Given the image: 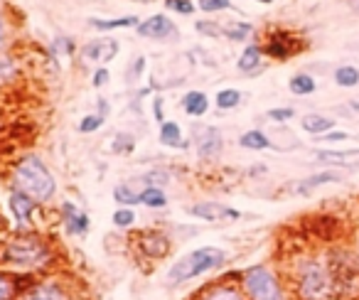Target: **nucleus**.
<instances>
[{
	"label": "nucleus",
	"mask_w": 359,
	"mask_h": 300,
	"mask_svg": "<svg viewBox=\"0 0 359 300\" xmlns=\"http://www.w3.org/2000/svg\"><path fill=\"white\" fill-rule=\"evenodd\" d=\"M300 125H303L305 133H313V135H325L330 130H334V118L323 114H305L300 118Z\"/></svg>",
	"instance_id": "6ab92c4d"
},
{
	"label": "nucleus",
	"mask_w": 359,
	"mask_h": 300,
	"mask_svg": "<svg viewBox=\"0 0 359 300\" xmlns=\"http://www.w3.org/2000/svg\"><path fill=\"white\" fill-rule=\"evenodd\" d=\"M315 161L320 163H332V165L342 168H354L359 163V150H318L315 153Z\"/></svg>",
	"instance_id": "f3484780"
},
{
	"label": "nucleus",
	"mask_w": 359,
	"mask_h": 300,
	"mask_svg": "<svg viewBox=\"0 0 359 300\" xmlns=\"http://www.w3.org/2000/svg\"><path fill=\"white\" fill-rule=\"evenodd\" d=\"M293 280L300 300H327L334 288L327 264L323 259H315V256H305L298 261Z\"/></svg>",
	"instance_id": "20e7f679"
},
{
	"label": "nucleus",
	"mask_w": 359,
	"mask_h": 300,
	"mask_svg": "<svg viewBox=\"0 0 359 300\" xmlns=\"http://www.w3.org/2000/svg\"><path fill=\"white\" fill-rule=\"evenodd\" d=\"M140 205L148 207V210H163L168 205V195H165L163 187H143L140 190Z\"/></svg>",
	"instance_id": "412c9836"
},
{
	"label": "nucleus",
	"mask_w": 359,
	"mask_h": 300,
	"mask_svg": "<svg viewBox=\"0 0 359 300\" xmlns=\"http://www.w3.org/2000/svg\"><path fill=\"white\" fill-rule=\"evenodd\" d=\"M140 180L145 182V187H163L170 182V175L165 170H155V172H148V175H143Z\"/></svg>",
	"instance_id": "473e14b6"
},
{
	"label": "nucleus",
	"mask_w": 359,
	"mask_h": 300,
	"mask_svg": "<svg viewBox=\"0 0 359 300\" xmlns=\"http://www.w3.org/2000/svg\"><path fill=\"white\" fill-rule=\"evenodd\" d=\"M106 81H109V69H104V67H101V69L94 71V79H91V84L99 89V86H104Z\"/></svg>",
	"instance_id": "58836bf2"
},
{
	"label": "nucleus",
	"mask_w": 359,
	"mask_h": 300,
	"mask_svg": "<svg viewBox=\"0 0 359 300\" xmlns=\"http://www.w3.org/2000/svg\"><path fill=\"white\" fill-rule=\"evenodd\" d=\"M57 261H60V254L55 251V246L35 231H18L0 249V268L11 273L47 275Z\"/></svg>",
	"instance_id": "f257e3e1"
},
{
	"label": "nucleus",
	"mask_w": 359,
	"mask_h": 300,
	"mask_svg": "<svg viewBox=\"0 0 359 300\" xmlns=\"http://www.w3.org/2000/svg\"><path fill=\"white\" fill-rule=\"evenodd\" d=\"M222 148H224V140H222V133L217 128L207 125V128L197 130L195 150H197V156H200V158H205V161H210V158H217L222 153Z\"/></svg>",
	"instance_id": "f8f14e48"
},
{
	"label": "nucleus",
	"mask_w": 359,
	"mask_h": 300,
	"mask_svg": "<svg viewBox=\"0 0 359 300\" xmlns=\"http://www.w3.org/2000/svg\"><path fill=\"white\" fill-rule=\"evenodd\" d=\"M236 67H239V71H244V74H256V71H261V67H264V47L249 45L241 52Z\"/></svg>",
	"instance_id": "a211bd4d"
},
{
	"label": "nucleus",
	"mask_w": 359,
	"mask_h": 300,
	"mask_svg": "<svg viewBox=\"0 0 359 300\" xmlns=\"http://www.w3.org/2000/svg\"><path fill=\"white\" fill-rule=\"evenodd\" d=\"M226 259H229V256H226L224 249H217V246H200V249L190 251V254L180 256V259L170 266L165 283H168L170 288L185 285V283H190V280H197L200 275L224 268Z\"/></svg>",
	"instance_id": "f03ea898"
},
{
	"label": "nucleus",
	"mask_w": 359,
	"mask_h": 300,
	"mask_svg": "<svg viewBox=\"0 0 359 300\" xmlns=\"http://www.w3.org/2000/svg\"><path fill=\"white\" fill-rule=\"evenodd\" d=\"M241 288L249 300H288L280 278L266 264H256L241 271Z\"/></svg>",
	"instance_id": "39448f33"
},
{
	"label": "nucleus",
	"mask_w": 359,
	"mask_h": 300,
	"mask_svg": "<svg viewBox=\"0 0 359 300\" xmlns=\"http://www.w3.org/2000/svg\"><path fill=\"white\" fill-rule=\"evenodd\" d=\"M104 118L106 116H101V114L84 116V118L79 121V133H94V130H99L101 125H104Z\"/></svg>",
	"instance_id": "2f4dec72"
},
{
	"label": "nucleus",
	"mask_w": 359,
	"mask_h": 300,
	"mask_svg": "<svg viewBox=\"0 0 359 300\" xmlns=\"http://www.w3.org/2000/svg\"><path fill=\"white\" fill-rule=\"evenodd\" d=\"M121 45L116 40H94L81 50V57L86 62H111L118 55Z\"/></svg>",
	"instance_id": "2eb2a0df"
},
{
	"label": "nucleus",
	"mask_w": 359,
	"mask_h": 300,
	"mask_svg": "<svg viewBox=\"0 0 359 300\" xmlns=\"http://www.w3.org/2000/svg\"><path fill=\"white\" fill-rule=\"evenodd\" d=\"M190 214L202 221H236L241 217V212L231 210V207L222 205V202H197V205L190 207Z\"/></svg>",
	"instance_id": "9d476101"
},
{
	"label": "nucleus",
	"mask_w": 359,
	"mask_h": 300,
	"mask_svg": "<svg viewBox=\"0 0 359 300\" xmlns=\"http://www.w3.org/2000/svg\"><path fill=\"white\" fill-rule=\"evenodd\" d=\"M114 224L118 229H128V226L135 224V212L130 207H121V210L114 212Z\"/></svg>",
	"instance_id": "7c9ffc66"
},
{
	"label": "nucleus",
	"mask_w": 359,
	"mask_h": 300,
	"mask_svg": "<svg viewBox=\"0 0 359 300\" xmlns=\"http://www.w3.org/2000/svg\"><path fill=\"white\" fill-rule=\"evenodd\" d=\"M153 114H155V121H158V123H165L163 99H160V96H155V99H153Z\"/></svg>",
	"instance_id": "ea45409f"
},
{
	"label": "nucleus",
	"mask_w": 359,
	"mask_h": 300,
	"mask_svg": "<svg viewBox=\"0 0 359 300\" xmlns=\"http://www.w3.org/2000/svg\"><path fill=\"white\" fill-rule=\"evenodd\" d=\"M13 185L18 192L32 197L37 205L52 202V197L57 195V180L52 177V172L47 170L45 161L40 156H25L13 170Z\"/></svg>",
	"instance_id": "7ed1b4c3"
},
{
	"label": "nucleus",
	"mask_w": 359,
	"mask_h": 300,
	"mask_svg": "<svg viewBox=\"0 0 359 300\" xmlns=\"http://www.w3.org/2000/svg\"><path fill=\"white\" fill-rule=\"evenodd\" d=\"M138 35L148 37V40H165L170 35H177V30H175V22L168 15H153L138 25Z\"/></svg>",
	"instance_id": "4468645a"
},
{
	"label": "nucleus",
	"mask_w": 359,
	"mask_h": 300,
	"mask_svg": "<svg viewBox=\"0 0 359 300\" xmlns=\"http://www.w3.org/2000/svg\"><path fill=\"white\" fill-rule=\"evenodd\" d=\"M165 6H168V11L180 13V15H192L195 13V6L190 0H165Z\"/></svg>",
	"instance_id": "f704fd0d"
},
{
	"label": "nucleus",
	"mask_w": 359,
	"mask_h": 300,
	"mask_svg": "<svg viewBox=\"0 0 359 300\" xmlns=\"http://www.w3.org/2000/svg\"><path fill=\"white\" fill-rule=\"evenodd\" d=\"M13 71H15V67H13L11 60H0V81L6 79V76H11Z\"/></svg>",
	"instance_id": "a19ab883"
},
{
	"label": "nucleus",
	"mask_w": 359,
	"mask_h": 300,
	"mask_svg": "<svg viewBox=\"0 0 359 300\" xmlns=\"http://www.w3.org/2000/svg\"><path fill=\"white\" fill-rule=\"evenodd\" d=\"M251 32H254V25H249V22H239V20H231V22H226V25L222 27V35H224L226 40H231V42L249 40Z\"/></svg>",
	"instance_id": "4be33fe9"
},
{
	"label": "nucleus",
	"mask_w": 359,
	"mask_h": 300,
	"mask_svg": "<svg viewBox=\"0 0 359 300\" xmlns=\"http://www.w3.org/2000/svg\"><path fill=\"white\" fill-rule=\"evenodd\" d=\"M6 45V25H3V18H0V50Z\"/></svg>",
	"instance_id": "79ce46f5"
},
{
	"label": "nucleus",
	"mask_w": 359,
	"mask_h": 300,
	"mask_svg": "<svg viewBox=\"0 0 359 300\" xmlns=\"http://www.w3.org/2000/svg\"><path fill=\"white\" fill-rule=\"evenodd\" d=\"M114 200L123 207H135L140 205V192H135V187L128 185V182H121V185L114 187Z\"/></svg>",
	"instance_id": "cd10ccee"
},
{
	"label": "nucleus",
	"mask_w": 359,
	"mask_h": 300,
	"mask_svg": "<svg viewBox=\"0 0 359 300\" xmlns=\"http://www.w3.org/2000/svg\"><path fill=\"white\" fill-rule=\"evenodd\" d=\"M62 226L69 236H84L89 231V217L74 205V202H62L60 207Z\"/></svg>",
	"instance_id": "9b49d317"
},
{
	"label": "nucleus",
	"mask_w": 359,
	"mask_h": 300,
	"mask_svg": "<svg viewBox=\"0 0 359 300\" xmlns=\"http://www.w3.org/2000/svg\"><path fill=\"white\" fill-rule=\"evenodd\" d=\"M89 25L96 27V30H118V27H138L140 22L135 15H126V18H118V20H101V18H91Z\"/></svg>",
	"instance_id": "393cba45"
},
{
	"label": "nucleus",
	"mask_w": 359,
	"mask_h": 300,
	"mask_svg": "<svg viewBox=\"0 0 359 300\" xmlns=\"http://www.w3.org/2000/svg\"><path fill=\"white\" fill-rule=\"evenodd\" d=\"M195 30L202 32V35H207V37H219L222 35V25H217V22H207V20H197Z\"/></svg>",
	"instance_id": "c9c22d12"
},
{
	"label": "nucleus",
	"mask_w": 359,
	"mask_h": 300,
	"mask_svg": "<svg viewBox=\"0 0 359 300\" xmlns=\"http://www.w3.org/2000/svg\"><path fill=\"white\" fill-rule=\"evenodd\" d=\"M0 300H18V290L13 283V273L0 268Z\"/></svg>",
	"instance_id": "c756f323"
},
{
	"label": "nucleus",
	"mask_w": 359,
	"mask_h": 300,
	"mask_svg": "<svg viewBox=\"0 0 359 300\" xmlns=\"http://www.w3.org/2000/svg\"><path fill=\"white\" fill-rule=\"evenodd\" d=\"M349 133H344V130H330V133L320 135L318 140H323V143H342V140H347Z\"/></svg>",
	"instance_id": "4c0bfd02"
},
{
	"label": "nucleus",
	"mask_w": 359,
	"mask_h": 300,
	"mask_svg": "<svg viewBox=\"0 0 359 300\" xmlns=\"http://www.w3.org/2000/svg\"><path fill=\"white\" fill-rule=\"evenodd\" d=\"M192 300H249V298H246L241 283H231L229 278H222L217 283L202 288Z\"/></svg>",
	"instance_id": "1a4fd4ad"
},
{
	"label": "nucleus",
	"mask_w": 359,
	"mask_h": 300,
	"mask_svg": "<svg viewBox=\"0 0 359 300\" xmlns=\"http://www.w3.org/2000/svg\"><path fill=\"white\" fill-rule=\"evenodd\" d=\"M239 145L246 150H266V148H271V138L264 130H246L239 138Z\"/></svg>",
	"instance_id": "5701e85b"
},
{
	"label": "nucleus",
	"mask_w": 359,
	"mask_h": 300,
	"mask_svg": "<svg viewBox=\"0 0 359 300\" xmlns=\"http://www.w3.org/2000/svg\"><path fill=\"white\" fill-rule=\"evenodd\" d=\"M160 143L168 145V148H180L182 145V130L175 121H165L160 125Z\"/></svg>",
	"instance_id": "b1692460"
},
{
	"label": "nucleus",
	"mask_w": 359,
	"mask_h": 300,
	"mask_svg": "<svg viewBox=\"0 0 359 300\" xmlns=\"http://www.w3.org/2000/svg\"><path fill=\"white\" fill-rule=\"evenodd\" d=\"M256 3H264V6H269V3H273V0H256Z\"/></svg>",
	"instance_id": "a18cd8bd"
},
{
	"label": "nucleus",
	"mask_w": 359,
	"mask_h": 300,
	"mask_svg": "<svg viewBox=\"0 0 359 300\" xmlns=\"http://www.w3.org/2000/svg\"><path fill=\"white\" fill-rule=\"evenodd\" d=\"M18 300H79L69 283L57 275H42L35 280L32 288H27Z\"/></svg>",
	"instance_id": "423d86ee"
},
{
	"label": "nucleus",
	"mask_w": 359,
	"mask_h": 300,
	"mask_svg": "<svg viewBox=\"0 0 359 300\" xmlns=\"http://www.w3.org/2000/svg\"><path fill=\"white\" fill-rule=\"evenodd\" d=\"M266 116H269L271 121H276V123H285V121L293 118L295 111H293V109H288V106H283V109H271Z\"/></svg>",
	"instance_id": "e433bc0d"
},
{
	"label": "nucleus",
	"mask_w": 359,
	"mask_h": 300,
	"mask_svg": "<svg viewBox=\"0 0 359 300\" xmlns=\"http://www.w3.org/2000/svg\"><path fill=\"white\" fill-rule=\"evenodd\" d=\"M303 42H298V37H293L290 32H283V30H276L269 35V42H266L264 52L273 60H288L290 55L303 50Z\"/></svg>",
	"instance_id": "6e6552de"
},
{
	"label": "nucleus",
	"mask_w": 359,
	"mask_h": 300,
	"mask_svg": "<svg viewBox=\"0 0 359 300\" xmlns=\"http://www.w3.org/2000/svg\"><path fill=\"white\" fill-rule=\"evenodd\" d=\"M349 106H352L354 111H359V101H349Z\"/></svg>",
	"instance_id": "c03bdc74"
},
{
	"label": "nucleus",
	"mask_w": 359,
	"mask_h": 300,
	"mask_svg": "<svg viewBox=\"0 0 359 300\" xmlns=\"http://www.w3.org/2000/svg\"><path fill=\"white\" fill-rule=\"evenodd\" d=\"M197 6H200V11H205V13H219V11H229L231 0H200Z\"/></svg>",
	"instance_id": "72a5a7b5"
},
{
	"label": "nucleus",
	"mask_w": 359,
	"mask_h": 300,
	"mask_svg": "<svg viewBox=\"0 0 359 300\" xmlns=\"http://www.w3.org/2000/svg\"><path fill=\"white\" fill-rule=\"evenodd\" d=\"M215 104L224 111L236 109V106L241 104V91L239 89H222L219 94L215 96Z\"/></svg>",
	"instance_id": "c85d7f7f"
},
{
	"label": "nucleus",
	"mask_w": 359,
	"mask_h": 300,
	"mask_svg": "<svg viewBox=\"0 0 359 300\" xmlns=\"http://www.w3.org/2000/svg\"><path fill=\"white\" fill-rule=\"evenodd\" d=\"M288 89L293 91L295 96H310V94H315L318 84H315V79L310 74H295V76H290Z\"/></svg>",
	"instance_id": "bb28decb"
},
{
	"label": "nucleus",
	"mask_w": 359,
	"mask_h": 300,
	"mask_svg": "<svg viewBox=\"0 0 359 300\" xmlns=\"http://www.w3.org/2000/svg\"><path fill=\"white\" fill-rule=\"evenodd\" d=\"M330 182H342V175H339V172L327 170V172H318V175L303 177V180L293 185V192H295V195L308 197L313 190H318V187H323V185H330Z\"/></svg>",
	"instance_id": "dca6fc26"
},
{
	"label": "nucleus",
	"mask_w": 359,
	"mask_h": 300,
	"mask_svg": "<svg viewBox=\"0 0 359 300\" xmlns=\"http://www.w3.org/2000/svg\"><path fill=\"white\" fill-rule=\"evenodd\" d=\"M8 205H11V212H13V219H15V224H18V229H25L27 224L32 221V214L37 212V202L32 200V197H27V195H22V192H18V190H13L11 192V200H8Z\"/></svg>",
	"instance_id": "ddd939ff"
},
{
	"label": "nucleus",
	"mask_w": 359,
	"mask_h": 300,
	"mask_svg": "<svg viewBox=\"0 0 359 300\" xmlns=\"http://www.w3.org/2000/svg\"><path fill=\"white\" fill-rule=\"evenodd\" d=\"M133 244H135V251H138L143 259H150V261H163L165 256L170 254V249H172L170 236L160 229L140 231V234L133 239Z\"/></svg>",
	"instance_id": "0eeeda50"
},
{
	"label": "nucleus",
	"mask_w": 359,
	"mask_h": 300,
	"mask_svg": "<svg viewBox=\"0 0 359 300\" xmlns=\"http://www.w3.org/2000/svg\"><path fill=\"white\" fill-rule=\"evenodd\" d=\"M182 109H185L187 116L200 118V116H205L207 109H210V99H207L205 91H190V94H185V99H182Z\"/></svg>",
	"instance_id": "aec40b11"
},
{
	"label": "nucleus",
	"mask_w": 359,
	"mask_h": 300,
	"mask_svg": "<svg viewBox=\"0 0 359 300\" xmlns=\"http://www.w3.org/2000/svg\"><path fill=\"white\" fill-rule=\"evenodd\" d=\"M334 84L342 89H354L359 84V69L352 64H342L334 69Z\"/></svg>",
	"instance_id": "a878e982"
},
{
	"label": "nucleus",
	"mask_w": 359,
	"mask_h": 300,
	"mask_svg": "<svg viewBox=\"0 0 359 300\" xmlns=\"http://www.w3.org/2000/svg\"><path fill=\"white\" fill-rule=\"evenodd\" d=\"M349 3V8H352L354 13H359V0H347Z\"/></svg>",
	"instance_id": "37998d69"
}]
</instances>
